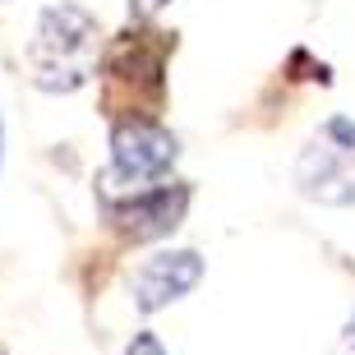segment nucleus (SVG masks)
<instances>
[{"label": "nucleus", "mask_w": 355, "mask_h": 355, "mask_svg": "<svg viewBox=\"0 0 355 355\" xmlns=\"http://www.w3.org/2000/svg\"><path fill=\"white\" fill-rule=\"evenodd\" d=\"M97 46H102V28L83 5L74 0L46 5L28 37L33 83L42 92H79L97 69Z\"/></svg>", "instance_id": "1"}, {"label": "nucleus", "mask_w": 355, "mask_h": 355, "mask_svg": "<svg viewBox=\"0 0 355 355\" xmlns=\"http://www.w3.org/2000/svg\"><path fill=\"white\" fill-rule=\"evenodd\" d=\"M175 42H166V33H153L148 24L130 28L120 42H111L102 65L106 83V111L111 120L125 116H157L166 102V51Z\"/></svg>", "instance_id": "2"}, {"label": "nucleus", "mask_w": 355, "mask_h": 355, "mask_svg": "<svg viewBox=\"0 0 355 355\" xmlns=\"http://www.w3.org/2000/svg\"><path fill=\"white\" fill-rule=\"evenodd\" d=\"M180 144L157 116H125L111 120V166L102 175V194H134L166 184Z\"/></svg>", "instance_id": "3"}, {"label": "nucleus", "mask_w": 355, "mask_h": 355, "mask_svg": "<svg viewBox=\"0 0 355 355\" xmlns=\"http://www.w3.org/2000/svg\"><path fill=\"white\" fill-rule=\"evenodd\" d=\"M295 189L328 208H355V120L332 116L295 157Z\"/></svg>", "instance_id": "4"}, {"label": "nucleus", "mask_w": 355, "mask_h": 355, "mask_svg": "<svg viewBox=\"0 0 355 355\" xmlns=\"http://www.w3.org/2000/svg\"><path fill=\"white\" fill-rule=\"evenodd\" d=\"M102 208L116 236L134 240V245L162 240L184 222L189 184H153V189H134V194H102Z\"/></svg>", "instance_id": "5"}, {"label": "nucleus", "mask_w": 355, "mask_h": 355, "mask_svg": "<svg viewBox=\"0 0 355 355\" xmlns=\"http://www.w3.org/2000/svg\"><path fill=\"white\" fill-rule=\"evenodd\" d=\"M198 282H203V259L194 250H162L139 263V272L130 282V300L139 314H157L166 304L184 300Z\"/></svg>", "instance_id": "6"}, {"label": "nucleus", "mask_w": 355, "mask_h": 355, "mask_svg": "<svg viewBox=\"0 0 355 355\" xmlns=\"http://www.w3.org/2000/svg\"><path fill=\"white\" fill-rule=\"evenodd\" d=\"M166 5H171V0H130V19L134 24H153Z\"/></svg>", "instance_id": "7"}, {"label": "nucleus", "mask_w": 355, "mask_h": 355, "mask_svg": "<svg viewBox=\"0 0 355 355\" xmlns=\"http://www.w3.org/2000/svg\"><path fill=\"white\" fill-rule=\"evenodd\" d=\"M125 355H166V346H162L153 332H134V342L125 346Z\"/></svg>", "instance_id": "8"}, {"label": "nucleus", "mask_w": 355, "mask_h": 355, "mask_svg": "<svg viewBox=\"0 0 355 355\" xmlns=\"http://www.w3.org/2000/svg\"><path fill=\"white\" fill-rule=\"evenodd\" d=\"M0 162H5V120H0Z\"/></svg>", "instance_id": "9"}]
</instances>
